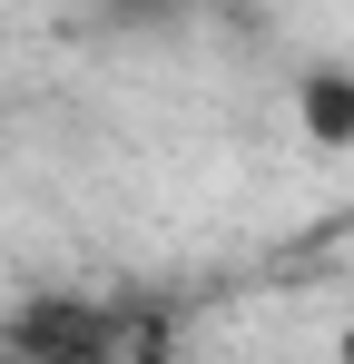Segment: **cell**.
Listing matches in <instances>:
<instances>
[{"label":"cell","mask_w":354,"mask_h":364,"mask_svg":"<svg viewBox=\"0 0 354 364\" xmlns=\"http://www.w3.org/2000/svg\"><path fill=\"white\" fill-rule=\"evenodd\" d=\"M128 364H197V355H177V345H158V335H138V345H128Z\"/></svg>","instance_id":"cell-3"},{"label":"cell","mask_w":354,"mask_h":364,"mask_svg":"<svg viewBox=\"0 0 354 364\" xmlns=\"http://www.w3.org/2000/svg\"><path fill=\"white\" fill-rule=\"evenodd\" d=\"M0 364H128V335L89 296H40L0 325Z\"/></svg>","instance_id":"cell-1"},{"label":"cell","mask_w":354,"mask_h":364,"mask_svg":"<svg viewBox=\"0 0 354 364\" xmlns=\"http://www.w3.org/2000/svg\"><path fill=\"white\" fill-rule=\"evenodd\" d=\"M295 128L345 158L354 148V69H305V79H295Z\"/></svg>","instance_id":"cell-2"}]
</instances>
